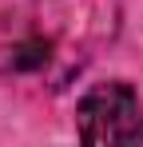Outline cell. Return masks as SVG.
Returning <instances> with one entry per match:
<instances>
[{
	"instance_id": "7a4b0ae2",
	"label": "cell",
	"mask_w": 143,
	"mask_h": 147,
	"mask_svg": "<svg viewBox=\"0 0 143 147\" xmlns=\"http://www.w3.org/2000/svg\"><path fill=\"white\" fill-rule=\"evenodd\" d=\"M76 135L95 147L143 143V99L127 80H107L88 88L76 103Z\"/></svg>"
},
{
	"instance_id": "6da1fadb",
	"label": "cell",
	"mask_w": 143,
	"mask_h": 147,
	"mask_svg": "<svg viewBox=\"0 0 143 147\" xmlns=\"http://www.w3.org/2000/svg\"><path fill=\"white\" fill-rule=\"evenodd\" d=\"M119 28V0H36L28 24L0 16V80L32 76L64 88Z\"/></svg>"
}]
</instances>
